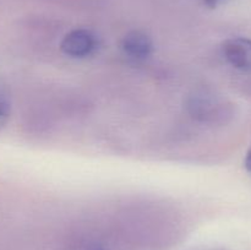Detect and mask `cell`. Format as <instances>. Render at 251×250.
<instances>
[{
	"instance_id": "obj_1",
	"label": "cell",
	"mask_w": 251,
	"mask_h": 250,
	"mask_svg": "<svg viewBox=\"0 0 251 250\" xmlns=\"http://www.w3.org/2000/svg\"><path fill=\"white\" fill-rule=\"evenodd\" d=\"M190 114L203 123H217L229 114V105L208 91H198L188 100Z\"/></svg>"
},
{
	"instance_id": "obj_2",
	"label": "cell",
	"mask_w": 251,
	"mask_h": 250,
	"mask_svg": "<svg viewBox=\"0 0 251 250\" xmlns=\"http://www.w3.org/2000/svg\"><path fill=\"white\" fill-rule=\"evenodd\" d=\"M97 47V39L87 29H74L65 34L60 44L64 54L71 58H85L91 55Z\"/></svg>"
},
{
	"instance_id": "obj_3",
	"label": "cell",
	"mask_w": 251,
	"mask_h": 250,
	"mask_svg": "<svg viewBox=\"0 0 251 250\" xmlns=\"http://www.w3.org/2000/svg\"><path fill=\"white\" fill-rule=\"evenodd\" d=\"M223 58L238 70L251 73V41L247 38H230L222 44Z\"/></svg>"
},
{
	"instance_id": "obj_4",
	"label": "cell",
	"mask_w": 251,
	"mask_h": 250,
	"mask_svg": "<svg viewBox=\"0 0 251 250\" xmlns=\"http://www.w3.org/2000/svg\"><path fill=\"white\" fill-rule=\"evenodd\" d=\"M122 49L126 55L134 59H146L151 55L153 43L147 34L134 31L127 33L122 41Z\"/></svg>"
},
{
	"instance_id": "obj_5",
	"label": "cell",
	"mask_w": 251,
	"mask_h": 250,
	"mask_svg": "<svg viewBox=\"0 0 251 250\" xmlns=\"http://www.w3.org/2000/svg\"><path fill=\"white\" fill-rule=\"evenodd\" d=\"M9 105L5 102L0 100V130L5 127L7 120H9Z\"/></svg>"
},
{
	"instance_id": "obj_6",
	"label": "cell",
	"mask_w": 251,
	"mask_h": 250,
	"mask_svg": "<svg viewBox=\"0 0 251 250\" xmlns=\"http://www.w3.org/2000/svg\"><path fill=\"white\" fill-rule=\"evenodd\" d=\"M244 163H245V168H247L248 171H249L250 173H251V147H250L249 150H248L247 156H245Z\"/></svg>"
},
{
	"instance_id": "obj_7",
	"label": "cell",
	"mask_w": 251,
	"mask_h": 250,
	"mask_svg": "<svg viewBox=\"0 0 251 250\" xmlns=\"http://www.w3.org/2000/svg\"><path fill=\"white\" fill-rule=\"evenodd\" d=\"M203 1H205L206 4L208 5V6H211V7H215L216 5H217V2L220 1V0H203Z\"/></svg>"
}]
</instances>
